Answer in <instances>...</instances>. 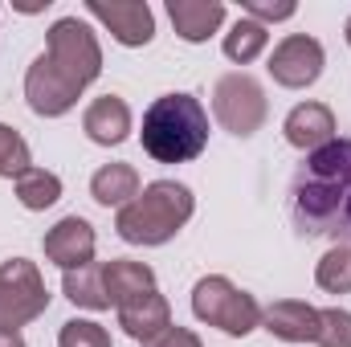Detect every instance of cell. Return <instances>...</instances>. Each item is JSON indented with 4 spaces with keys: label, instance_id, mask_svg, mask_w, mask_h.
Returning a JSON list of instances; mask_svg holds the SVG:
<instances>
[{
    "label": "cell",
    "instance_id": "6da1fadb",
    "mask_svg": "<svg viewBox=\"0 0 351 347\" xmlns=\"http://www.w3.org/2000/svg\"><path fill=\"white\" fill-rule=\"evenodd\" d=\"M351 196V139H331L306 156L290 188V217L302 237H331Z\"/></svg>",
    "mask_w": 351,
    "mask_h": 347
},
{
    "label": "cell",
    "instance_id": "7a4b0ae2",
    "mask_svg": "<svg viewBox=\"0 0 351 347\" xmlns=\"http://www.w3.org/2000/svg\"><path fill=\"white\" fill-rule=\"evenodd\" d=\"M143 152L156 164H188L208 147V110L196 94L172 90L143 110Z\"/></svg>",
    "mask_w": 351,
    "mask_h": 347
},
{
    "label": "cell",
    "instance_id": "3957f363",
    "mask_svg": "<svg viewBox=\"0 0 351 347\" xmlns=\"http://www.w3.org/2000/svg\"><path fill=\"white\" fill-rule=\"evenodd\" d=\"M196 196L180 180H156L147 184L127 208H119L114 229L127 246H164L192 221Z\"/></svg>",
    "mask_w": 351,
    "mask_h": 347
},
{
    "label": "cell",
    "instance_id": "277c9868",
    "mask_svg": "<svg viewBox=\"0 0 351 347\" xmlns=\"http://www.w3.org/2000/svg\"><path fill=\"white\" fill-rule=\"evenodd\" d=\"M192 315L233 339H245L250 331L262 327V307L254 294L237 290L225 274H208L192 286Z\"/></svg>",
    "mask_w": 351,
    "mask_h": 347
},
{
    "label": "cell",
    "instance_id": "5b68a950",
    "mask_svg": "<svg viewBox=\"0 0 351 347\" xmlns=\"http://www.w3.org/2000/svg\"><path fill=\"white\" fill-rule=\"evenodd\" d=\"M45 58H49V66L70 86H78V90H86L102 74V45H98L94 29H90L86 21H78V16H62V21L49 25V33H45Z\"/></svg>",
    "mask_w": 351,
    "mask_h": 347
},
{
    "label": "cell",
    "instance_id": "8992f818",
    "mask_svg": "<svg viewBox=\"0 0 351 347\" xmlns=\"http://www.w3.org/2000/svg\"><path fill=\"white\" fill-rule=\"evenodd\" d=\"M45 311H49V290H45V278H41L37 261L29 258L0 261V327L21 331L25 323L41 319Z\"/></svg>",
    "mask_w": 351,
    "mask_h": 347
},
{
    "label": "cell",
    "instance_id": "52a82bcc",
    "mask_svg": "<svg viewBox=\"0 0 351 347\" xmlns=\"http://www.w3.org/2000/svg\"><path fill=\"white\" fill-rule=\"evenodd\" d=\"M213 115H217V123H221L229 135H237V139L258 135L262 123H265V115H269L262 82H258L254 74H245V70L217 78V86H213Z\"/></svg>",
    "mask_w": 351,
    "mask_h": 347
},
{
    "label": "cell",
    "instance_id": "ba28073f",
    "mask_svg": "<svg viewBox=\"0 0 351 347\" xmlns=\"http://www.w3.org/2000/svg\"><path fill=\"white\" fill-rule=\"evenodd\" d=\"M323 66H327V53H323V45L315 41V37H306V33H290V37H282L278 45H274V53H269V78L278 82V86L286 90H306L319 82V74H323Z\"/></svg>",
    "mask_w": 351,
    "mask_h": 347
},
{
    "label": "cell",
    "instance_id": "9c48e42d",
    "mask_svg": "<svg viewBox=\"0 0 351 347\" xmlns=\"http://www.w3.org/2000/svg\"><path fill=\"white\" fill-rule=\"evenodd\" d=\"M86 12L110 29V37L127 49H143L156 37V12L147 0H86Z\"/></svg>",
    "mask_w": 351,
    "mask_h": 347
},
{
    "label": "cell",
    "instance_id": "30bf717a",
    "mask_svg": "<svg viewBox=\"0 0 351 347\" xmlns=\"http://www.w3.org/2000/svg\"><path fill=\"white\" fill-rule=\"evenodd\" d=\"M25 98H29V110H33V115H41V119H62V115H70V110L78 106L82 90L70 86V82L49 66V58L41 53V58H33V66L25 70Z\"/></svg>",
    "mask_w": 351,
    "mask_h": 347
},
{
    "label": "cell",
    "instance_id": "8fae6325",
    "mask_svg": "<svg viewBox=\"0 0 351 347\" xmlns=\"http://www.w3.org/2000/svg\"><path fill=\"white\" fill-rule=\"evenodd\" d=\"M98 250V237H94V225L86 217H62L49 233H45V258L62 270H82L94 261Z\"/></svg>",
    "mask_w": 351,
    "mask_h": 347
},
{
    "label": "cell",
    "instance_id": "7c38bea8",
    "mask_svg": "<svg viewBox=\"0 0 351 347\" xmlns=\"http://www.w3.org/2000/svg\"><path fill=\"white\" fill-rule=\"evenodd\" d=\"M282 131H286V143L290 147H298V152H319L323 143H331L335 139V115H331V106L327 102H298L290 115H286V123H282Z\"/></svg>",
    "mask_w": 351,
    "mask_h": 347
},
{
    "label": "cell",
    "instance_id": "4fadbf2b",
    "mask_svg": "<svg viewBox=\"0 0 351 347\" xmlns=\"http://www.w3.org/2000/svg\"><path fill=\"white\" fill-rule=\"evenodd\" d=\"M262 327L282 344H315L319 339V311L302 298H278L262 311Z\"/></svg>",
    "mask_w": 351,
    "mask_h": 347
},
{
    "label": "cell",
    "instance_id": "5bb4252c",
    "mask_svg": "<svg viewBox=\"0 0 351 347\" xmlns=\"http://www.w3.org/2000/svg\"><path fill=\"white\" fill-rule=\"evenodd\" d=\"M119 327H123L135 344H152L156 335H164V331L172 327V307H168V298H164L160 290H147V294H139L135 302L119 307Z\"/></svg>",
    "mask_w": 351,
    "mask_h": 347
},
{
    "label": "cell",
    "instance_id": "9a60e30c",
    "mask_svg": "<svg viewBox=\"0 0 351 347\" xmlns=\"http://www.w3.org/2000/svg\"><path fill=\"white\" fill-rule=\"evenodd\" d=\"M82 131L90 135V143L98 147H119L131 135V106L119 94H102L94 98L82 115Z\"/></svg>",
    "mask_w": 351,
    "mask_h": 347
},
{
    "label": "cell",
    "instance_id": "2e32d148",
    "mask_svg": "<svg viewBox=\"0 0 351 347\" xmlns=\"http://www.w3.org/2000/svg\"><path fill=\"white\" fill-rule=\"evenodd\" d=\"M168 16L180 41L200 45L225 25V4L221 0H168Z\"/></svg>",
    "mask_w": 351,
    "mask_h": 347
},
{
    "label": "cell",
    "instance_id": "e0dca14e",
    "mask_svg": "<svg viewBox=\"0 0 351 347\" xmlns=\"http://www.w3.org/2000/svg\"><path fill=\"white\" fill-rule=\"evenodd\" d=\"M102 282H106L110 307L119 311V307L135 302L139 294L156 290V270L143 265V261H131V258H110V261H102Z\"/></svg>",
    "mask_w": 351,
    "mask_h": 347
},
{
    "label": "cell",
    "instance_id": "ac0fdd59",
    "mask_svg": "<svg viewBox=\"0 0 351 347\" xmlns=\"http://www.w3.org/2000/svg\"><path fill=\"white\" fill-rule=\"evenodd\" d=\"M139 172L131 164H102L98 172L90 176V196L102 208H127L139 196Z\"/></svg>",
    "mask_w": 351,
    "mask_h": 347
},
{
    "label": "cell",
    "instance_id": "d6986e66",
    "mask_svg": "<svg viewBox=\"0 0 351 347\" xmlns=\"http://www.w3.org/2000/svg\"><path fill=\"white\" fill-rule=\"evenodd\" d=\"M62 294H66L74 307H86V311H110L106 282H102V261H90V265H82V270H66V278H62Z\"/></svg>",
    "mask_w": 351,
    "mask_h": 347
},
{
    "label": "cell",
    "instance_id": "ffe728a7",
    "mask_svg": "<svg viewBox=\"0 0 351 347\" xmlns=\"http://www.w3.org/2000/svg\"><path fill=\"white\" fill-rule=\"evenodd\" d=\"M265 45H269V29L258 25V21H250V16H241L229 33H225V58L229 62H237V66H250V62H258L265 53Z\"/></svg>",
    "mask_w": 351,
    "mask_h": 347
},
{
    "label": "cell",
    "instance_id": "44dd1931",
    "mask_svg": "<svg viewBox=\"0 0 351 347\" xmlns=\"http://www.w3.org/2000/svg\"><path fill=\"white\" fill-rule=\"evenodd\" d=\"M16 200L29 213H45L62 200V176L45 172V168H29L25 176H16Z\"/></svg>",
    "mask_w": 351,
    "mask_h": 347
},
{
    "label": "cell",
    "instance_id": "7402d4cb",
    "mask_svg": "<svg viewBox=\"0 0 351 347\" xmlns=\"http://www.w3.org/2000/svg\"><path fill=\"white\" fill-rule=\"evenodd\" d=\"M315 282L327 294H351V246H331L315 265Z\"/></svg>",
    "mask_w": 351,
    "mask_h": 347
},
{
    "label": "cell",
    "instance_id": "603a6c76",
    "mask_svg": "<svg viewBox=\"0 0 351 347\" xmlns=\"http://www.w3.org/2000/svg\"><path fill=\"white\" fill-rule=\"evenodd\" d=\"M33 168V152L29 143L21 139V131H12L8 123H0V176L4 180H16Z\"/></svg>",
    "mask_w": 351,
    "mask_h": 347
},
{
    "label": "cell",
    "instance_id": "cb8c5ba5",
    "mask_svg": "<svg viewBox=\"0 0 351 347\" xmlns=\"http://www.w3.org/2000/svg\"><path fill=\"white\" fill-rule=\"evenodd\" d=\"M58 347H110V331L94 319H70L58 331Z\"/></svg>",
    "mask_w": 351,
    "mask_h": 347
},
{
    "label": "cell",
    "instance_id": "d4e9b609",
    "mask_svg": "<svg viewBox=\"0 0 351 347\" xmlns=\"http://www.w3.org/2000/svg\"><path fill=\"white\" fill-rule=\"evenodd\" d=\"M319 347H351V311L327 307L319 311Z\"/></svg>",
    "mask_w": 351,
    "mask_h": 347
},
{
    "label": "cell",
    "instance_id": "484cf974",
    "mask_svg": "<svg viewBox=\"0 0 351 347\" xmlns=\"http://www.w3.org/2000/svg\"><path fill=\"white\" fill-rule=\"evenodd\" d=\"M241 12L258 25H274V21H290L298 8L294 0H241Z\"/></svg>",
    "mask_w": 351,
    "mask_h": 347
},
{
    "label": "cell",
    "instance_id": "4316f807",
    "mask_svg": "<svg viewBox=\"0 0 351 347\" xmlns=\"http://www.w3.org/2000/svg\"><path fill=\"white\" fill-rule=\"evenodd\" d=\"M143 347H204V344H200V335H196L192 327H180V323H172L164 335H156L152 344H143Z\"/></svg>",
    "mask_w": 351,
    "mask_h": 347
},
{
    "label": "cell",
    "instance_id": "83f0119b",
    "mask_svg": "<svg viewBox=\"0 0 351 347\" xmlns=\"http://www.w3.org/2000/svg\"><path fill=\"white\" fill-rule=\"evenodd\" d=\"M0 347H29V344L21 339V331H4L0 327Z\"/></svg>",
    "mask_w": 351,
    "mask_h": 347
},
{
    "label": "cell",
    "instance_id": "f1b7e54d",
    "mask_svg": "<svg viewBox=\"0 0 351 347\" xmlns=\"http://www.w3.org/2000/svg\"><path fill=\"white\" fill-rule=\"evenodd\" d=\"M343 37H348V45H351V16H348V25H343Z\"/></svg>",
    "mask_w": 351,
    "mask_h": 347
}]
</instances>
